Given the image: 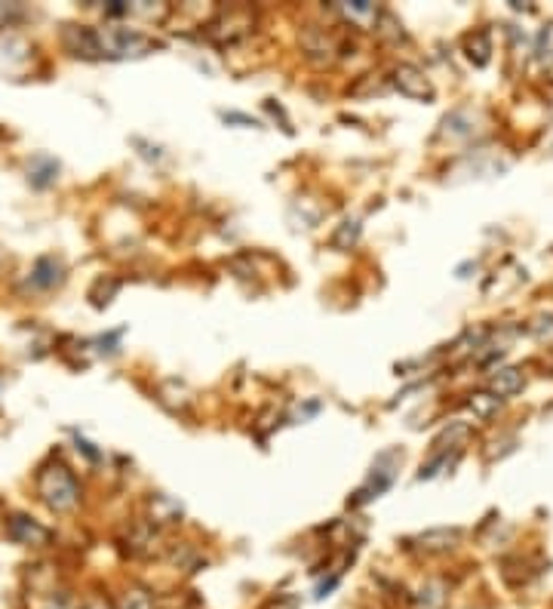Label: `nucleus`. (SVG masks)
<instances>
[{
    "mask_svg": "<svg viewBox=\"0 0 553 609\" xmlns=\"http://www.w3.org/2000/svg\"><path fill=\"white\" fill-rule=\"evenodd\" d=\"M65 47L83 59H139L154 44L136 28L102 25V28H65Z\"/></svg>",
    "mask_w": 553,
    "mask_h": 609,
    "instance_id": "1",
    "label": "nucleus"
},
{
    "mask_svg": "<svg viewBox=\"0 0 553 609\" xmlns=\"http://www.w3.org/2000/svg\"><path fill=\"white\" fill-rule=\"evenodd\" d=\"M37 493L50 511L68 514L80 502V483L62 462H53L37 474Z\"/></svg>",
    "mask_w": 553,
    "mask_h": 609,
    "instance_id": "2",
    "label": "nucleus"
},
{
    "mask_svg": "<svg viewBox=\"0 0 553 609\" xmlns=\"http://www.w3.org/2000/svg\"><path fill=\"white\" fill-rule=\"evenodd\" d=\"M249 28H252V13L246 7H231L209 22V37L225 47V44H237L240 37H246Z\"/></svg>",
    "mask_w": 553,
    "mask_h": 609,
    "instance_id": "3",
    "label": "nucleus"
},
{
    "mask_svg": "<svg viewBox=\"0 0 553 609\" xmlns=\"http://www.w3.org/2000/svg\"><path fill=\"white\" fill-rule=\"evenodd\" d=\"M391 80H394V87L406 96V99H415V102H434L437 90L431 84V77L424 74L421 68L403 62L391 71Z\"/></svg>",
    "mask_w": 553,
    "mask_h": 609,
    "instance_id": "4",
    "label": "nucleus"
},
{
    "mask_svg": "<svg viewBox=\"0 0 553 609\" xmlns=\"http://www.w3.org/2000/svg\"><path fill=\"white\" fill-rule=\"evenodd\" d=\"M7 533H10L13 542L28 545V548H44V545L53 542V533L47 530V526H40L37 520H31L25 514H13L7 520Z\"/></svg>",
    "mask_w": 553,
    "mask_h": 609,
    "instance_id": "5",
    "label": "nucleus"
},
{
    "mask_svg": "<svg viewBox=\"0 0 553 609\" xmlns=\"http://www.w3.org/2000/svg\"><path fill=\"white\" fill-rule=\"evenodd\" d=\"M458 542H461L458 526H437V530H428L412 539V545L424 554H446V551L458 548Z\"/></svg>",
    "mask_w": 553,
    "mask_h": 609,
    "instance_id": "6",
    "label": "nucleus"
},
{
    "mask_svg": "<svg viewBox=\"0 0 553 609\" xmlns=\"http://www.w3.org/2000/svg\"><path fill=\"white\" fill-rule=\"evenodd\" d=\"M65 280V265L56 259V256H44L37 259L34 268H31V277H28V287L34 290H53Z\"/></svg>",
    "mask_w": 553,
    "mask_h": 609,
    "instance_id": "7",
    "label": "nucleus"
},
{
    "mask_svg": "<svg viewBox=\"0 0 553 609\" xmlns=\"http://www.w3.org/2000/svg\"><path fill=\"white\" fill-rule=\"evenodd\" d=\"M332 10L345 22L360 25V28H375L378 19H381V10L375 4H366V0H354V4H335Z\"/></svg>",
    "mask_w": 553,
    "mask_h": 609,
    "instance_id": "8",
    "label": "nucleus"
},
{
    "mask_svg": "<svg viewBox=\"0 0 553 609\" xmlns=\"http://www.w3.org/2000/svg\"><path fill=\"white\" fill-rule=\"evenodd\" d=\"M523 385H526V379H523V373L514 370V367H501V370H495V373L489 376V391H492L495 397H501V400L520 394Z\"/></svg>",
    "mask_w": 553,
    "mask_h": 609,
    "instance_id": "9",
    "label": "nucleus"
},
{
    "mask_svg": "<svg viewBox=\"0 0 553 609\" xmlns=\"http://www.w3.org/2000/svg\"><path fill=\"white\" fill-rule=\"evenodd\" d=\"M391 483H394V471H391V468H381V462H378V465L372 468V474H369L366 486H360V490H357V499H354V505H366V502L378 499L381 493L388 490Z\"/></svg>",
    "mask_w": 553,
    "mask_h": 609,
    "instance_id": "10",
    "label": "nucleus"
},
{
    "mask_svg": "<svg viewBox=\"0 0 553 609\" xmlns=\"http://www.w3.org/2000/svg\"><path fill=\"white\" fill-rule=\"evenodd\" d=\"M464 53H467V59H471L477 68H486L489 59H492V37H489V31H474V34H467V40H464Z\"/></svg>",
    "mask_w": 553,
    "mask_h": 609,
    "instance_id": "11",
    "label": "nucleus"
},
{
    "mask_svg": "<svg viewBox=\"0 0 553 609\" xmlns=\"http://www.w3.org/2000/svg\"><path fill=\"white\" fill-rule=\"evenodd\" d=\"M467 410H471L477 419H492L501 410V397H495L492 391H471L467 394Z\"/></svg>",
    "mask_w": 553,
    "mask_h": 609,
    "instance_id": "12",
    "label": "nucleus"
},
{
    "mask_svg": "<svg viewBox=\"0 0 553 609\" xmlns=\"http://www.w3.org/2000/svg\"><path fill=\"white\" fill-rule=\"evenodd\" d=\"M148 511H151V523H179L182 520V505L169 496H154L148 502Z\"/></svg>",
    "mask_w": 553,
    "mask_h": 609,
    "instance_id": "13",
    "label": "nucleus"
},
{
    "mask_svg": "<svg viewBox=\"0 0 553 609\" xmlns=\"http://www.w3.org/2000/svg\"><path fill=\"white\" fill-rule=\"evenodd\" d=\"M446 594H449V588L440 579L424 582L421 591H418V606L421 609H443L446 606Z\"/></svg>",
    "mask_w": 553,
    "mask_h": 609,
    "instance_id": "14",
    "label": "nucleus"
},
{
    "mask_svg": "<svg viewBox=\"0 0 553 609\" xmlns=\"http://www.w3.org/2000/svg\"><path fill=\"white\" fill-rule=\"evenodd\" d=\"M114 609H154V597L148 588L142 585H133V588H126L120 597H117V606Z\"/></svg>",
    "mask_w": 553,
    "mask_h": 609,
    "instance_id": "15",
    "label": "nucleus"
},
{
    "mask_svg": "<svg viewBox=\"0 0 553 609\" xmlns=\"http://www.w3.org/2000/svg\"><path fill=\"white\" fill-rule=\"evenodd\" d=\"M532 336L544 345H553V317H535L532 320Z\"/></svg>",
    "mask_w": 553,
    "mask_h": 609,
    "instance_id": "16",
    "label": "nucleus"
},
{
    "mask_svg": "<svg viewBox=\"0 0 553 609\" xmlns=\"http://www.w3.org/2000/svg\"><path fill=\"white\" fill-rule=\"evenodd\" d=\"M357 234H360V222H345L342 231L332 237V243H335V247H342V250H351V243L357 240Z\"/></svg>",
    "mask_w": 553,
    "mask_h": 609,
    "instance_id": "17",
    "label": "nucleus"
},
{
    "mask_svg": "<svg viewBox=\"0 0 553 609\" xmlns=\"http://www.w3.org/2000/svg\"><path fill=\"white\" fill-rule=\"evenodd\" d=\"M80 609H114V606H111V603H108L105 597H90V600L83 603Z\"/></svg>",
    "mask_w": 553,
    "mask_h": 609,
    "instance_id": "18",
    "label": "nucleus"
}]
</instances>
